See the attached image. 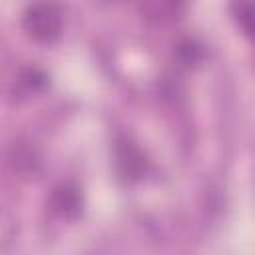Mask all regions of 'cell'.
<instances>
[{
	"mask_svg": "<svg viewBox=\"0 0 255 255\" xmlns=\"http://www.w3.org/2000/svg\"><path fill=\"white\" fill-rule=\"evenodd\" d=\"M24 30L38 42H52L62 30V12L54 4H32L24 12Z\"/></svg>",
	"mask_w": 255,
	"mask_h": 255,
	"instance_id": "obj_1",
	"label": "cell"
},
{
	"mask_svg": "<svg viewBox=\"0 0 255 255\" xmlns=\"http://www.w3.org/2000/svg\"><path fill=\"white\" fill-rule=\"evenodd\" d=\"M54 207L62 215H66V217L76 215L78 209H80V195H78V191L76 189H70V187L58 189L56 195H54Z\"/></svg>",
	"mask_w": 255,
	"mask_h": 255,
	"instance_id": "obj_2",
	"label": "cell"
},
{
	"mask_svg": "<svg viewBox=\"0 0 255 255\" xmlns=\"http://www.w3.org/2000/svg\"><path fill=\"white\" fill-rule=\"evenodd\" d=\"M124 153L118 151V157H120V163H124V173L128 175H139L143 171V157L141 153L131 145V143H124L122 145Z\"/></svg>",
	"mask_w": 255,
	"mask_h": 255,
	"instance_id": "obj_3",
	"label": "cell"
}]
</instances>
